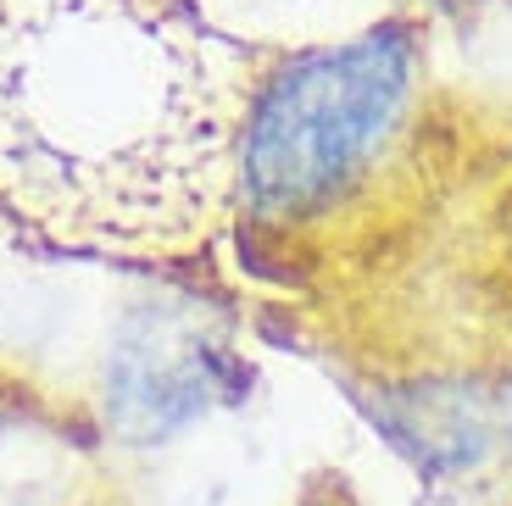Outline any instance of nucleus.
<instances>
[{
    "label": "nucleus",
    "mask_w": 512,
    "mask_h": 506,
    "mask_svg": "<svg viewBox=\"0 0 512 506\" xmlns=\"http://www.w3.org/2000/svg\"><path fill=\"white\" fill-rule=\"evenodd\" d=\"M206 345L173 351L167 334L123 329L106 362V423L123 445H167L206 412Z\"/></svg>",
    "instance_id": "obj_3"
},
{
    "label": "nucleus",
    "mask_w": 512,
    "mask_h": 506,
    "mask_svg": "<svg viewBox=\"0 0 512 506\" xmlns=\"http://www.w3.org/2000/svg\"><path fill=\"white\" fill-rule=\"evenodd\" d=\"M234 84L184 0L0 6V201L106 251H190L234 195Z\"/></svg>",
    "instance_id": "obj_1"
},
{
    "label": "nucleus",
    "mask_w": 512,
    "mask_h": 506,
    "mask_svg": "<svg viewBox=\"0 0 512 506\" xmlns=\"http://www.w3.org/2000/svg\"><path fill=\"white\" fill-rule=\"evenodd\" d=\"M496 440L512 451V373H507V384H501V395H496Z\"/></svg>",
    "instance_id": "obj_4"
},
{
    "label": "nucleus",
    "mask_w": 512,
    "mask_h": 506,
    "mask_svg": "<svg viewBox=\"0 0 512 506\" xmlns=\"http://www.w3.org/2000/svg\"><path fill=\"white\" fill-rule=\"evenodd\" d=\"M423 56L412 28L384 23L295 51L256 84L234 134V195L268 234H323L390 184L418 134Z\"/></svg>",
    "instance_id": "obj_2"
}]
</instances>
